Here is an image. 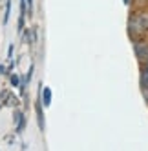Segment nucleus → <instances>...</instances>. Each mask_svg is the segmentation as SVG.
Wrapping results in <instances>:
<instances>
[{
	"label": "nucleus",
	"instance_id": "nucleus-7",
	"mask_svg": "<svg viewBox=\"0 0 148 151\" xmlns=\"http://www.w3.org/2000/svg\"><path fill=\"white\" fill-rule=\"evenodd\" d=\"M124 2H126V4H130V0H124Z\"/></svg>",
	"mask_w": 148,
	"mask_h": 151
},
{
	"label": "nucleus",
	"instance_id": "nucleus-2",
	"mask_svg": "<svg viewBox=\"0 0 148 151\" xmlns=\"http://www.w3.org/2000/svg\"><path fill=\"white\" fill-rule=\"evenodd\" d=\"M135 55L141 62H148V46L146 44H135Z\"/></svg>",
	"mask_w": 148,
	"mask_h": 151
},
{
	"label": "nucleus",
	"instance_id": "nucleus-1",
	"mask_svg": "<svg viewBox=\"0 0 148 151\" xmlns=\"http://www.w3.org/2000/svg\"><path fill=\"white\" fill-rule=\"evenodd\" d=\"M128 27L132 31V35H135V33H139V35L146 33V31H148V17L146 15H133L130 18Z\"/></svg>",
	"mask_w": 148,
	"mask_h": 151
},
{
	"label": "nucleus",
	"instance_id": "nucleus-5",
	"mask_svg": "<svg viewBox=\"0 0 148 151\" xmlns=\"http://www.w3.org/2000/svg\"><path fill=\"white\" fill-rule=\"evenodd\" d=\"M9 9H11V0H6V13H4V24L9 20Z\"/></svg>",
	"mask_w": 148,
	"mask_h": 151
},
{
	"label": "nucleus",
	"instance_id": "nucleus-6",
	"mask_svg": "<svg viewBox=\"0 0 148 151\" xmlns=\"http://www.w3.org/2000/svg\"><path fill=\"white\" fill-rule=\"evenodd\" d=\"M11 84H13V86H18V77H13V78H11Z\"/></svg>",
	"mask_w": 148,
	"mask_h": 151
},
{
	"label": "nucleus",
	"instance_id": "nucleus-3",
	"mask_svg": "<svg viewBox=\"0 0 148 151\" xmlns=\"http://www.w3.org/2000/svg\"><path fill=\"white\" fill-rule=\"evenodd\" d=\"M141 88L144 91H148V62L144 64L143 69H141Z\"/></svg>",
	"mask_w": 148,
	"mask_h": 151
},
{
	"label": "nucleus",
	"instance_id": "nucleus-4",
	"mask_svg": "<svg viewBox=\"0 0 148 151\" xmlns=\"http://www.w3.org/2000/svg\"><path fill=\"white\" fill-rule=\"evenodd\" d=\"M51 104V89L49 88H42V106H49Z\"/></svg>",
	"mask_w": 148,
	"mask_h": 151
}]
</instances>
